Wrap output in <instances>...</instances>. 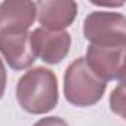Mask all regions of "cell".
<instances>
[{
	"instance_id": "obj_1",
	"label": "cell",
	"mask_w": 126,
	"mask_h": 126,
	"mask_svg": "<svg viewBox=\"0 0 126 126\" xmlns=\"http://www.w3.org/2000/svg\"><path fill=\"white\" fill-rule=\"evenodd\" d=\"M19 107L30 114H45L58 105V79L55 73L45 67L25 71L15 88Z\"/></svg>"
},
{
	"instance_id": "obj_2",
	"label": "cell",
	"mask_w": 126,
	"mask_h": 126,
	"mask_svg": "<svg viewBox=\"0 0 126 126\" xmlns=\"http://www.w3.org/2000/svg\"><path fill=\"white\" fill-rule=\"evenodd\" d=\"M107 83L101 80L86 64L85 58H77L67 67L64 74L65 99L76 107L95 105L104 95Z\"/></svg>"
},
{
	"instance_id": "obj_3",
	"label": "cell",
	"mask_w": 126,
	"mask_h": 126,
	"mask_svg": "<svg viewBox=\"0 0 126 126\" xmlns=\"http://www.w3.org/2000/svg\"><path fill=\"white\" fill-rule=\"evenodd\" d=\"M83 34L94 46H125L126 18L117 12H91L85 19Z\"/></svg>"
},
{
	"instance_id": "obj_4",
	"label": "cell",
	"mask_w": 126,
	"mask_h": 126,
	"mask_svg": "<svg viewBox=\"0 0 126 126\" xmlns=\"http://www.w3.org/2000/svg\"><path fill=\"white\" fill-rule=\"evenodd\" d=\"M85 61L88 67L105 83L111 80L123 82L125 46H94L86 49Z\"/></svg>"
},
{
	"instance_id": "obj_5",
	"label": "cell",
	"mask_w": 126,
	"mask_h": 126,
	"mask_svg": "<svg viewBox=\"0 0 126 126\" xmlns=\"http://www.w3.org/2000/svg\"><path fill=\"white\" fill-rule=\"evenodd\" d=\"M30 42L36 56H40L43 62L50 65L59 64L71 47V36L67 31H47L36 28L30 33Z\"/></svg>"
},
{
	"instance_id": "obj_6",
	"label": "cell",
	"mask_w": 126,
	"mask_h": 126,
	"mask_svg": "<svg viewBox=\"0 0 126 126\" xmlns=\"http://www.w3.org/2000/svg\"><path fill=\"white\" fill-rule=\"evenodd\" d=\"M0 53L14 70H25L36 61L28 31H0Z\"/></svg>"
},
{
	"instance_id": "obj_7",
	"label": "cell",
	"mask_w": 126,
	"mask_h": 126,
	"mask_svg": "<svg viewBox=\"0 0 126 126\" xmlns=\"http://www.w3.org/2000/svg\"><path fill=\"white\" fill-rule=\"evenodd\" d=\"M77 15V3L71 0L36 2V18L40 28L47 31H64L70 27Z\"/></svg>"
},
{
	"instance_id": "obj_8",
	"label": "cell",
	"mask_w": 126,
	"mask_h": 126,
	"mask_svg": "<svg viewBox=\"0 0 126 126\" xmlns=\"http://www.w3.org/2000/svg\"><path fill=\"white\" fill-rule=\"evenodd\" d=\"M36 19V2L0 3V31H28Z\"/></svg>"
},
{
	"instance_id": "obj_9",
	"label": "cell",
	"mask_w": 126,
	"mask_h": 126,
	"mask_svg": "<svg viewBox=\"0 0 126 126\" xmlns=\"http://www.w3.org/2000/svg\"><path fill=\"white\" fill-rule=\"evenodd\" d=\"M110 105H111V110L114 113H117L119 116L125 117V95H123V82H120V85L117 86V89H114L111 92V96H110Z\"/></svg>"
},
{
	"instance_id": "obj_10",
	"label": "cell",
	"mask_w": 126,
	"mask_h": 126,
	"mask_svg": "<svg viewBox=\"0 0 126 126\" xmlns=\"http://www.w3.org/2000/svg\"><path fill=\"white\" fill-rule=\"evenodd\" d=\"M33 126H70L64 119L61 117H55V116H49V117H43L39 122H36Z\"/></svg>"
},
{
	"instance_id": "obj_11",
	"label": "cell",
	"mask_w": 126,
	"mask_h": 126,
	"mask_svg": "<svg viewBox=\"0 0 126 126\" xmlns=\"http://www.w3.org/2000/svg\"><path fill=\"white\" fill-rule=\"evenodd\" d=\"M5 89H6V68L3 61L0 59V99L5 94Z\"/></svg>"
}]
</instances>
